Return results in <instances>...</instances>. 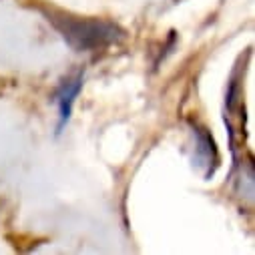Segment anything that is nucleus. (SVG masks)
Returning a JSON list of instances; mask_svg holds the SVG:
<instances>
[{
  "label": "nucleus",
  "mask_w": 255,
  "mask_h": 255,
  "mask_svg": "<svg viewBox=\"0 0 255 255\" xmlns=\"http://www.w3.org/2000/svg\"><path fill=\"white\" fill-rule=\"evenodd\" d=\"M81 89H83V73H77L75 77H69L67 81H62V85L58 87V91L54 95V103L58 107V131L69 121L73 105H75V99L79 97Z\"/></svg>",
  "instance_id": "2"
},
{
  "label": "nucleus",
  "mask_w": 255,
  "mask_h": 255,
  "mask_svg": "<svg viewBox=\"0 0 255 255\" xmlns=\"http://www.w3.org/2000/svg\"><path fill=\"white\" fill-rule=\"evenodd\" d=\"M193 133H195V137H197V159L203 161L201 165H207V167H209V169H207V175H209V173H213V167L217 165L215 143H213L211 135H209L205 129H201L199 125L193 127Z\"/></svg>",
  "instance_id": "3"
},
{
  "label": "nucleus",
  "mask_w": 255,
  "mask_h": 255,
  "mask_svg": "<svg viewBox=\"0 0 255 255\" xmlns=\"http://www.w3.org/2000/svg\"><path fill=\"white\" fill-rule=\"evenodd\" d=\"M48 20L62 34V38L79 52L107 48V46H111L113 42H119L125 36L119 26H115L111 22H105V20H97V18L50 16Z\"/></svg>",
  "instance_id": "1"
}]
</instances>
